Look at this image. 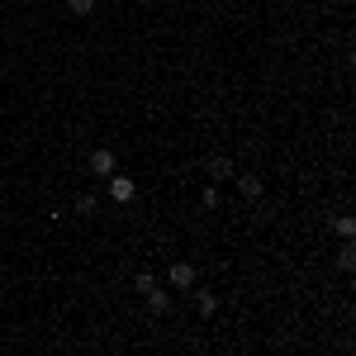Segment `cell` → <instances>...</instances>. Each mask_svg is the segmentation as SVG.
<instances>
[{
    "mask_svg": "<svg viewBox=\"0 0 356 356\" xmlns=\"http://www.w3.org/2000/svg\"><path fill=\"white\" fill-rule=\"evenodd\" d=\"M90 171H95L100 181H110L114 171H119V157H114L110 147H95V152H90Z\"/></svg>",
    "mask_w": 356,
    "mask_h": 356,
    "instance_id": "6da1fadb",
    "label": "cell"
},
{
    "mask_svg": "<svg viewBox=\"0 0 356 356\" xmlns=\"http://www.w3.org/2000/svg\"><path fill=\"white\" fill-rule=\"evenodd\" d=\"M166 280H171L176 290H191V285H195V266H191V261H171V271H166Z\"/></svg>",
    "mask_w": 356,
    "mask_h": 356,
    "instance_id": "7a4b0ae2",
    "label": "cell"
},
{
    "mask_svg": "<svg viewBox=\"0 0 356 356\" xmlns=\"http://www.w3.org/2000/svg\"><path fill=\"white\" fill-rule=\"evenodd\" d=\"M134 191H138V186L129 181V176H119V171L110 176V200H134Z\"/></svg>",
    "mask_w": 356,
    "mask_h": 356,
    "instance_id": "3957f363",
    "label": "cell"
},
{
    "mask_svg": "<svg viewBox=\"0 0 356 356\" xmlns=\"http://www.w3.org/2000/svg\"><path fill=\"white\" fill-rule=\"evenodd\" d=\"M143 300H147V309H152V314H166V309H171V295H166V290H157V285H152V290H143Z\"/></svg>",
    "mask_w": 356,
    "mask_h": 356,
    "instance_id": "277c9868",
    "label": "cell"
},
{
    "mask_svg": "<svg viewBox=\"0 0 356 356\" xmlns=\"http://www.w3.org/2000/svg\"><path fill=\"white\" fill-rule=\"evenodd\" d=\"M238 191H243L247 200H261V191H266V186H261V176H238Z\"/></svg>",
    "mask_w": 356,
    "mask_h": 356,
    "instance_id": "5b68a950",
    "label": "cell"
},
{
    "mask_svg": "<svg viewBox=\"0 0 356 356\" xmlns=\"http://www.w3.org/2000/svg\"><path fill=\"white\" fill-rule=\"evenodd\" d=\"M195 309H200L204 318H214V309H219V300H214V290H200V295H195Z\"/></svg>",
    "mask_w": 356,
    "mask_h": 356,
    "instance_id": "8992f818",
    "label": "cell"
},
{
    "mask_svg": "<svg viewBox=\"0 0 356 356\" xmlns=\"http://www.w3.org/2000/svg\"><path fill=\"white\" fill-rule=\"evenodd\" d=\"M209 176H214V181H228V176H233V162H228V157H209Z\"/></svg>",
    "mask_w": 356,
    "mask_h": 356,
    "instance_id": "52a82bcc",
    "label": "cell"
},
{
    "mask_svg": "<svg viewBox=\"0 0 356 356\" xmlns=\"http://www.w3.org/2000/svg\"><path fill=\"white\" fill-rule=\"evenodd\" d=\"M67 15H76V19L95 15V0H67Z\"/></svg>",
    "mask_w": 356,
    "mask_h": 356,
    "instance_id": "ba28073f",
    "label": "cell"
},
{
    "mask_svg": "<svg viewBox=\"0 0 356 356\" xmlns=\"http://www.w3.org/2000/svg\"><path fill=\"white\" fill-rule=\"evenodd\" d=\"M95 204H100V195H95V191H86L81 200H76V209H81V214H95Z\"/></svg>",
    "mask_w": 356,
    "mask_h": 356,
    "instance_id": "9c48e42d",
    "label": "cell"
},
{
    "mask_svg": "<svg viewBox=\"0 0 356 356\" xmlns=\"http://www.w3.org/2000/svg\"><path fill=\"white\" fill-rule=\"evenodd\" d=\"M352 233H356V223L342 214V219H337V238H352Z\"/></svg>",
    "mask_w": 356,
    "mask_h": 356,
    "instance_id": "30bf717a",
    "label": "cell"
}]
</instances>
